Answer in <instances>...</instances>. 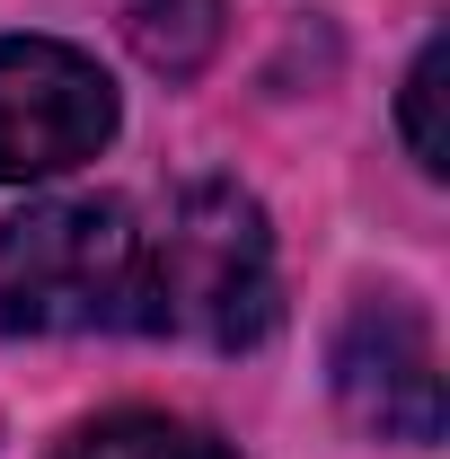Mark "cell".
I'll return each instance as SVG.
<instances>
[{"instance_id":"6da1fadb","label":"cell","mask_w":450,"mask_h":459,"mask_svg":"<svg viewBox=\"0 0 450 459\" xmlns=\"http://www.w3.org/2000/svg\"><path fill=\"white\" fill-rule=\"evenodd\" d=\"M274 318H282V283H274V230L256 212V195H238L221 177L186 186L169 221L142 238L133 327L238 353V344L274 336Z\"/></svg>"},{"instance_id":"7a4b0ae2","label":"cell","mask_w":450,"mask_h":459,"mask_svg":"<svg viewBox=\"0 0 450 459\" xmlns=\"http://www.w3.org/2000/svg\"><path fill=\"white\" fill-rule=\"evenodd\" d=\"M142 230L115 195H54L0 221V327L9 336H89L133 327Z\"/></svg>"},{"instance_id":"3957f363","label":"cell","mask_w":450,"mask_h":459,"mask_svg":"<svg viewBox=\"0 0 450 459\" xmlns=\"http://www.w3.org/2000/svg\"><path fill=\"white\" fill-rule=\"evenodd\" d=\"M115 142V80L80 45L0 36V186H36Z\"/></svg>"},{"instance_id":"277c9868","label":"cell","mask_w":450,"mask_h":459,"mask_svg":"<svg viewBox=\"0 0 450 459\" xmlns=\"http://www.w3.org/2000/svg\"><path fill=\"white\" fill-rule=\"evenodd\" d=\"M336 398L380 442H442V353L415 300H362L344 318Z\"/></svg>"},{"instance_id":"5b68a950","label":"cell","mask_w":450,"mask_h":459,"mask_svg":"<svg viewBox=\"0 0 450 459\" xmlns=\"http://www.w3.org/2000/svg\"><path fill=\"white\" fill-rule=\"evenodd\" d=\"M124 36H133V54L151 62L160 80H195L203 62L221 54L229 18H221V0H133Z\"/></svg>"},{"instance_id":"8992f818","label":"cell","mask_w":450,"mask_h":459,"mask_svg":"<svg viewBox=\"0 0 450 459\" xmlns=\"http://www.w3.org/2000/svg\"><path fill=\"white\" fill-rule=\"evenodd\" d=\"M54 459H229V442H212L203 424H177V415H98Z\"/></svg>"},{"instance_id":"52a82bcc","label":"cell","mask_w":450,"mask_h":459,"mask_svg":"<svg viewBox=\"0 0 450 459\" xmlns=\"http://www.w3.org/2000/svg\"><path fill=\"white\" fill-rule=\"evenodd\" d=\"M442 80H450V36H424V54H415V71H406V98H397V115H406V151H415V169H424V177L450 169Z\"/></svg>"}]
</instances>
